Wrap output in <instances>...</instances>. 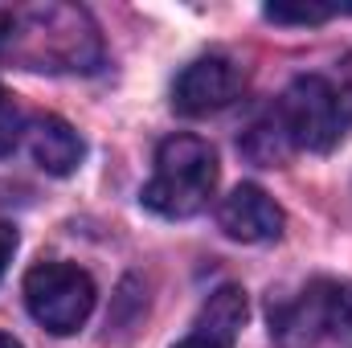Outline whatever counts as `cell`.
I'll use <instances>...</instances> for the list:
<instances>
[{
	"instance_id": "obj_7",
	"label": "cell",
	"mask_w": 352,
	"mask_h": 348,
	"mask_svg": "<svg viewBox=\"0 0 352 348\" xmlns=\"http://www.w3.org/2000/svg\"><path fill=\"white\" fill-rule=\"evenodd\" d=\"M217 226L234 242H274L283 234V209L278 201L258 184H238L221 205H217Z\"/></svg>"
},
{
	"instance_id": "obj_3",
	"label": "cell",
	"mask_w": 352,
	"mask_h": 348,
	"mask_svg": "<svg viewBox=\"0 0 352 348\" xmlns=\"http://www.w3.org/2000/svg\"><path fill=\"white\" fill-rule=\"evenodd\" d=\"M349 111L340 102V94L332 87V78L324 74H303L283 90L278 111H274V127L291 148L303 152H332L344 131H349Z\"/></svg>"
},
{
	"instance_id": "obj_10",
	"label": "cell",
	"mask_w": 352,
	"mask_h": 348,
	"mask_svg": "<svg viewBox=\"0 0 352 348\" xmlns=\"http://www.w3.org/2000/svg\"><path fill=\"white\" fill-rule=\"evenodd\" d=\"M352 12V4H324V0H295V4H266V21H278V25H320V21H332V17H344Z\"/></svg>"
},
{
	"instance_id": "obj_1",
	"label": "cell",
	"mask_w": 352,
	"mask_h": 348,
	"mask_svg": "<svg viewBox=\"0 0 352 348\" xmlns=\"http://www.w3.org/2000/svg\"><path fill=\"white\" fill-rule=\"evenodd\" d=\"M0 58H16L29 70H94L98 29L74 4L0 8Z\"/></svg>"
},
{
	"instance_id": "obj_14",
	"label": "cell",
	"mask_w": 352,
	"mask_h": 348,
	"mask_svg": "<svg viewBox=\"0 0 352 348\" xmlns=\"http://www.w3.org/2000/svg\"><path fill=\"white\" fill-rule=\"evenodd\" d=\"M0 348H21V345H16L12 336H4V332H0Z\"/></svg>"
},
{
	"instance_id": "obj_5",
	"label": "cell",
	"mask_w": 352,
	"mask_h": 348,
	"mask_svg": "<svg viewBox=\"0 0 352 348\" xmlns=\"http://www.w3.org/2000/svg\"><path fill=\"white\" fill-rule=\"evenodd\" d=\"M274 328L287 345H316V340L352 336V283H340V279L311 283L295 303H287L278 312Z\"/></svg>"
},
{
	"instance_id": "obj_12",
	"label": "cell",
	"mask_w": 352,
	"mask_h": 348,
	"mask_svg": "<svg viewBox=\"0 0 352 348\" xmlns=\"http://www.w3.org/2000/svg\"><path fill=\"white\" fill-rule=\"evenodd\" d=\"M336 94H340V102H344V111H349V119H352V54L340 62V74H336Z\"/></svg>"
},
{
	"instance_id": "obj_4",
	"label": "cell",
	"mask_w": 352,
	"mask_h": 348,
	"mask_svg": "<svg viewBox=\"0 0 352 348\" xmlns=\"http://www.w3.org/2000/svg\"><path fill=\"white\" fill-rule=\"evenodd\" d=\"M25 303L45 332L70 336L94 312V283L74 262H37L25 274Z\"/></svg>"
},
{
	"instance_id": "obj_11",
	"label": "cell",
	"mask_w": 352,
	"mask_h": 348,
	"mask_svg": "<svg viewBox=\"0 0 352 348\" xmlns=\"http://www.w3.org/2000/svg\"><path fill=\"white\" fill-rule=\"evenodd\" d=\"M21 111H16V102H12V94L0 87V156H8L12 148H16V140H21Z\"/></svg>"
},
{
	"instance_id": "obj_2",
	"label": "cell",
	"mask_w": 352,
	"mask_h": 348,
	"mask_svg": "<svg viewBox=\"0 0 352 348\" xmlns=\"http://www.w3.org/2000/svg\"><path fill=\"white\" fill-rule=\"evenodd\" d=\"M217 188V156L197 135H173L156 152V173L144 184V205L160 217H192Z\"/></svg>"
},
{
	"instance_id": "obj_6",
	"label": "cell",
	"mask_w": 352,
	"mask_h": 348,
	"mask_svg": "<svg viewBox=\"0 0 352 348\" xmlns=\"http://www.w3.org/2000/svg\"><path fill=\"white\" fill-rule=\"evenodd\" d=\"M238 90H242V70L230 58H197L173 83V107L188 119H201L230 107Z\"/></svg>"
},
{
	"instance_id": "obj_8",
	"label": "cell",
	"mask_w": 352,
	"mask_h": 348,
	"mask_svg": "<svg viewBox=\"0 0 352 348\" xmlns=\"http://www.w3.org/2000/svg\"><path fill=\"white\" fill-rule=\"evenodd\" d=\"M246 324V291L242 287H217L205 307L197 312L188 336L176 348H234Z\"/></svg>"
},
{
	"instance_id": "obj_9",
	"label": "cell",
	"mask_w": 352,
	"mask_h": 348,
	"mask_svg": "<svg viewBox=\"0 0 352 348\" xmlns=\"http://www.w3.org/2000/svg\"><path fill=\"white\" fill-rule=\"evenodd\" d=\"M82 140L78 131L58 119V115H41L29 123V156L37 168H45L50 176H70L78 164H82Z\"/></svg>"
},
{
	"instance_id": "obj_13",
	"label": "cell",
	"mask_w": 352,
	"mask_h": 348,
	"mask_svg": "<svg viewBox=\"0 0 352 348\" xmlns=\"http://www.w3.org/2000/svg\"><path fill=\"white\" fill-rule=\"evenodd\" d=\"M12 254H16V230H12L8 221H0V279H4V270H8Z\"/></svg>"
}]
</instances>
